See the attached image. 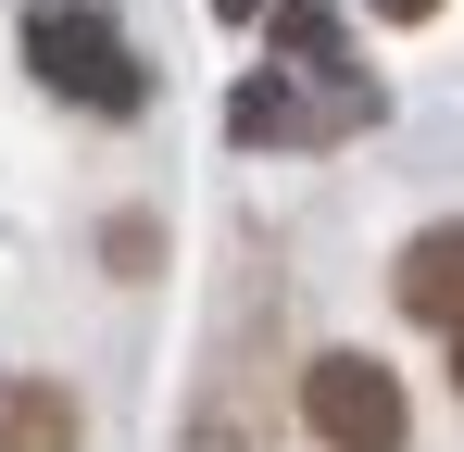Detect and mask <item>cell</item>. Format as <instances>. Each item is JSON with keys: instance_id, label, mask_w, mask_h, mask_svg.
<instances>
[{"instance_id": "cell-7", "label": "cell", "mask_w": 464, "mask_h": 452, "mask_svg": "<svg viewBox=\"0 0 464 452\" xmlns=\"http://www.w3.org/2000/svg\"><path fill=\"white\" fill-rule=\"evenodd\" d=\"M214 13H227V25H251V13H264V0H214Z\"/></svg>"}, {"instance_id": "cell-6", "label": "cell", "mask_w": 464, "mask_h": 452, "mask_svg": "<svg viewBox=\"0 0 464 452\" xmlns=\"http://www.w3.org/2000/svg\"><path fill=\"white\" fill-rule=\"evenodd\" d=\"M440 339H452V402H464V314H452V327H440Z\"/></svg>"}, {"instance_id": "cell-5", "label": "cell", "mask_w": 464, "mask_h": 452, "mask_svg": "<svg viewBox=\"0 0 464 452\" xmlns=\"http://www.w3.org/2000/svg\"><path fill=\"white\" fill-rule=\"evenodd\" d=\"M377 13H389V25H427V13H440V0H377Z\"/></svg>"}, {"instance_id": "cell-2", "label": "cell", "mask_w": 464, "mask_h": 452, "mask_svg": "<svg viewBox=\"0 0 464 452\" xmlns=\"http://www.w3.org/2000/svg\"><path fill=\"white\" fill-rule=\"evenodd\" d=\"M302 427L326 452H401V440H414L401 377H389L377 352H314V365H302Z\"/></svg>"}, {"instance_id": "cell-4", "label": "cell", "mask_w": 464, "mask_h": 452, "mask_svg": "<svg viewBox=\"0 0 464 452\" xmlns=\"http://www.w3.org/2000/svg\"><path fill=\"white\" fill-rule=\"evenodd\" d=\"M389 290H401V314L452 327V314H464V226H427V239L401 251V277H389Z\"/></svg>"}, {"instance_id": "cell-1", "label": "cell", "mask_w": 464, "mask_h": 452, "mask_svg": "<svg viewBox=\"0 0 464 452\" xmlns=\"http://www.w3.org/2000/svg\"><path fill=\"white\" fill-rule=\"evenodd\" d=\"M25 64H38V88H63L76 113H139V101H151V75L113 38L101 0H38V13H25Z\"/></svg>"}, {"instance_id": "cell-3", "label": "cell", "mask_w": 464, "mask_h": 452, "mask_svg": "<svg viewBox=\"0 0 464 452\" xmlns=\"http://www.w3.org/2000/svg\"><path fill=\"white\" fill-rule=\"evenodd\" d=\"M88 440V415H76V389L63 377H0V452H76Z\"/></svg>"}]
</instances>
